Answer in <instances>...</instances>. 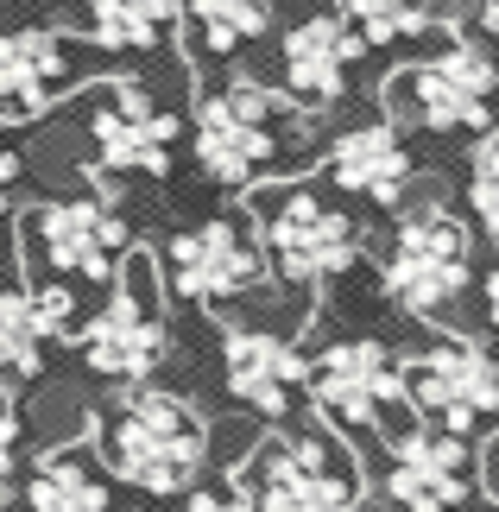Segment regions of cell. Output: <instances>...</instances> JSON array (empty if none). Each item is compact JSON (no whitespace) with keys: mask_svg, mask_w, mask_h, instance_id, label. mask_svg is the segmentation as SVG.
Instances as JSON below:
<instances>
[{"mask_svg":"<svg viewBox=\"0 0 499 512\" xmlns=\"http://www.w3.org/2000/svg\"><path fill=\"white\" fill-rule=\"evenodd\" d=\"M310 114L291 95H272L259 83H228L222 95H209L196 108V159L215 184L253 190L310 140Z\"/></svg>","mask_w":499,"mask_h":512,"instance_id":"obj_1","label":"cell"},{"mask_svg":"<svg viewBox=\"0 0 499 512\" xmlns=\"http://www.w3.org/2000/svg\"><path fill=\"white\" fill-rule=\"evenodd\" d=\"M209 430L171 392H127L102 430V462L146 494H190L203 475Z\"/></svg>","mask_w":499,"mask_h":512,"instance_id":"obj_2","label":"cell"},{"mask_svg":"<svg viewBox=\"0 0 499 512\" xmlns=\"http://www.w3.org/2000/svg\"><path fill=\"white\" fill-rule=\"evenodd\" d=\"M386 108L392 121L424 133H487L499 114V64L474 38H449V51L392 76Z\"/></svg>","mask_w":499,"mask_h":512,"instance_id":"obj_3","label":"cell"},{"mask_svg":"<svg viewBox=\"0 0 499 512\" xmlns=\"http://www.w3.org/2000/svg\"><path fill=\"white\" fill-rule=\"evenodd\" d=\"M241 487L253 512H354L361 506V475L342 449L297 430V437L259 443V456L241 462Z\"/></svg>","mask_w":499,"mask_h":512,"instance_id":"obj_4","label":"cell"},{"mask_svg":"<svg viewBox=\"0 0 499 512\" xmlns=\"http://www.w3.org/2000/svg\"><path fill=\"white\" fill-rule=\"evenodd\" d=\"M19 241L32 272H51L64 285H108L127 247V215L114 209V196H64L32 209L19 222Z\"/></svg>","mask_w":499,"mask_h":512,"instance_id":"obj_5","label":"cell"},{"mask_svg":"<svg viewBox=\"0 0 499 512\" xmlns=\"http://www.w3.org/2000/svg\"><path fill=\"white\" fill-rule=\"evenodd\" d=\"M474 272V247L468 228L455 222L443 203L411 209L392 234V260H386V291L417 317H443V310L468 291Z\"/></svg>","mask_w":499,"mask_h":512,"instance_id":"obj_6","label":"cell"},{"mask_svg":"<svg viewBox=\"0 0 499 512\" xmlns=\"http://www.w3.org/2000/svg\"><path fill=\"white\" fill-rule=\"evenodd\" d=\"M259 228H266V247L291 285H323L335 272H348L361 253V228L310 190H266Z\"/></svg>","mask_w":499,"mask_h":512,"instance_id":"obj_7","label":"cell"},{"mask_svg":"<svg viewBox=\"0 0 499 512\" xmlns=\"http://www.w3.org/2000/svg\"><path fill=\"white\" fill-rule=\"evenodd\" d=\"M83 361L108 380H146V373L165 361V310H158V279L152 266L133 260L121 266V285L114 298L89 317L83 329Z\"/></svg>","mask_w":499,"mask_h":512,"instance_id":"obj_8","label":"cell"},{"mask_svg":"<svg viewBox=\"0 0 499 512\" xmlns=\"http://www.w3.org/2000/svg\"><path fill=\"white\" fill-rule=\"evenodd\" d=\"M398 386L411 392V405L424 411L436 430L468 437L481 418L499 411V361L474 342H436L430 354H417L411 367H398Z\"/></svg>","mask_w":499,"mask_h":512,"instance_id":"obj_9","label":"cell"},{"mask_svg":"<svg viewBox=\"0 0 499 512\" xmlns=\"http://www.w3.org/2000/svg\"><path fill=\"white\" fill-rule=\"evenodd\" d=\"M165 279L177 298H234L266 279V253L253 247V234L241 222H203V228H184L177 241H165Z\"/></svg>","mask_w":499,"mask_h":512,"instance_id":"obj_10","label":"cell"},{"mask_svg":"<svg viewBox=\"0 0 499 512\" xmlns=\"http://www.w3.org/2000/svg\"><path fill=\"white\" fill-rule=\"evenodd\" d=\"M392 512H455L474 500V456L455 430H405L392 449Z\"/></svg>","mask_w":499,"mask_h":512,"instance_id":"obj_11","label":"cell"},{"mask_svg":"<svg viewBox=\"0 0 499 512\" xmlns=\"http://www.w3.org/2000/svg\"><path fill=\"white\" fill-rule=\"evenodd\" d=\"M304 380H310V399L323 405V418L335 430H367L379 411L405 392V386H398L392 354L379 342H335Z\"/></svg>","mask_w":499,"mask_h":512,"instance_id":"obj_12","label":"cell"},{"mask_svg":"<svg viewBox=\"0 0 499 512\" xmlns=\"http://www.w3.org/2000/svg\"><path fill=\"white\" fill-rule=\"evenodd\" d=\"M70 83H83V51L64 32L0 38V121H38Z\"/></svg>","mask_w":499,"mask_h":512,"instance_id":"obj_13","label":"cell"},{"mask_svg":"<svg viewBox=\"0 0 499 512\" xmlns=\"http://www.w3.org/2000/svg\"><path fill=\"white\" fill-rule=\"evenodd\" d=\"M89 140H95V165L102 171H165L171 165V140H177V114L152 108L146 89H108V102L95 108L89 121Z\"/></svg>","mask_w":499,"mask_h":512,"instance_id":"obj_14","label":"cell"},{"mask_svg":"<svg viewBox=\"0 0 499 512\" xmlns=\"http://www.w3.org/2000/svg\"><path fill=\"white\" fill-rule=\"evenodd\" d=\"M367 51V38L348 26L342 13H323V19H304V26H291L285 38V83H291V102L304 108H329L335 95H342L354 57Z\"/></svg>","mask_w":499,"mask_h":512,"instance_id":"obj_15","label":"cell"},{"mask_svg":"<svg viewBox=\"0 0 499 512\" xmlns=\"http://www.w3.org/2000/svg\"><path fill=\"white\" fill-rule=\"evenodd\" d=\"M228 392L253 411H266V418H285L291 411V392L304 386V354L278 336H247V329H234L228 336Z\"/></svg>","mask_w":499,"mask_h":512,"instance_id":"obj_16","label":"cell"},{"mask_svg":"<svg viewBox=\"0 0 499 512\" xmlns=\"http://www.w3.org/2000/svg\"><path fill=\"white\" fill-rule=\"evenodd\" d=\"M329 177L354 196L398 203V190H405V177H411V159H405V146H398L392 127H361V133H348V140H335Z\"/></svg>","mask_w":499,"mask_h":512,"instance_id":"obj_17","label":"cell"},{"mask_svg":"<svg viewBox=\"0 0 499 512\" xmlns=\"http://www.w3.org/2000/svg\"><path fill=\"white\" fill-rule=\"evenodd\" d=\"M26 500H32V512H108V481L76 449H57V456L38 462Z\"/></svg>","mask_w":499,"mask_h":512,"instance_id":"obj_18","label":"cell"},{"mask_svg":"<svg viewBox=\"0 0 499 512\" xmlns=\"http://www.w3.org/2000/svg\"><path fill=\"white\" fill-rule=\"evenodd\" d=\"M177 0H89V26L95 45L108 51H152L171 32Z\"/></svg>","mask_w":499,"mask_h":512,"instance_id":"obj_19","label":"cell"},{"mask_svg":"<svg viewBox=\"0 0 499 512\" xmlns=\"http://www.w3.org/2000/svg\"><path fill=\"white\" fill-rule=\"evenodd\" d=\"M184 13H190V32L203 38V51H234V45H247V38L266 32V19H272V0H184Z\"/></svg>","mask_w":499,"mask_h":512,"instance_id":"obj_20","label":"cell"},{"mask_svg":"<svg viewBox=\"0 0 499 512\" xmlns=\"http://www.w3.org/2000/svg\"><path fill=\"white\" fill-rule=\"evenodd\" d=\"M51 323L38 317L32 291H0V367L7 373H38L45 367Z\"/></svg>","mask_w":499,"mask_h":512,"instance_id":"obj_21","label":"cell"},{"mask_svg":"<svg viewBox=\"0 0 499 512\" xmlns=\"http://www.w3.org/2000/svg\"><path fill=\"white\" fill-rule=\"evenodd\" d=\"M342 19L367 45H392V38L424 32V0H342Z\"/></svg>","mask_w":499,"mask_h":512,"instance_id":"obj_22","label":"cell"},{"mask_svg":"<svg viewBox=\"0 0 499 512\" xmlns=\"http://www.w3.org/2000/svg\"><path fill=\"white\" fill-rule=\"evenodd\" d=\"M468 203L481 215V228L499 241V133H487L474 146V171H468Z\"/></svg>","mask_w":499,"mask_h":512,"instance_id":"obj_23","label":"cell"},{"mask_svg":"<svg viewBox=\"0 0 499 512\" xmlns=\"http://www.w3.org/2000/svg\"><path fill=\"white\" fill-rule=\"evenodd\" d=\"M13 456H19V399L13 386H0V500H7V481H13Z\"/></svg>","mask_w":499,"mask_h":512,"instance_id":"obj_24","label":"cell"},{"mask_svg":"<svg viewBox=\"0 0 499 512\" xmlns=\"http://www.w3.org/2000/svg\"><path fill=\"white\" fill-rule=\"evenodd\" d=\"M184 512H253V500L247 494H196Z\"/></svg>","mask_w":499,"mask_h":512,"instance_id":"obj_25","label":"cell"},{"mask_svg":"<svg viewBox=\"0 0 499 512\" xmlns=\"http://www.w3.org/2000/svg\"><path fill=\"white\" fill-rule=\"evenodd\" d=\"M13 177H19V159L7 146H0V203H7V190H13Z\"/></svg>","mask_w":499,"mask_h":512,"instance_id":"obj_26","label":"cell"},{"mask_svg":"<svg viewBox=\"0 0 499 512\" xmlns=\"http://www.w3.org/2000/svg\"><path fill=\"white\" fill-rule=\"evenodd\" d=\"M487 317H493V329H499V266L487 272Z\"/></svg>","mask_w":499,"mask_h":512,"instance_id":"obj_27","label":"cell"},{"mask_svg":"<svg viewBox=\"0 0 499 512\" xmlns=\"http://www.w3.org/2000/svg\"><path fill=\"white\" fill-rule=\"evenodd\" d=\"M481 26H487V32L499 38V0H481Z\"/></svg>","mask_w":499,"mask_h":512,"instance_id":"obj_28","label":"cell"},{"mask_svg":"<svg viewBox=\"0 0 499 512\" xmlns=\"http://www.w3.org/2000/svg\"><path fill=\"white\" fill-rule=\"evenodd\" d=\"M487 475H493V487H499V430H493V449H487Z\"/></svg>","mask_w":499,"mask_h":512,"instance_id":"obj_29","label":"cell"}]
</instances>
